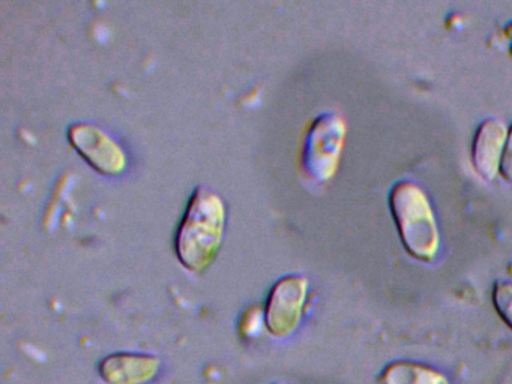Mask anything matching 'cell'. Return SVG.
<instances>
[{
  "label": "cell",
  "mask_w": 512,
  "mask_h": 384,
  "mask_svg": "<svg viewBox=\"0 0 512 384\" xmlns=\"http://www.w3.org/2000/svg\"><path fill=\"white\" fill-rule=\"evenodd\" d=\"M224 227L226 206L220 195L197 188L176 233V255L182 266L196 273L208 269L220 251Z\"/></svg>",
  "instance_id": "obj_1"
},
{
  "label": "cell",
  "mask_w": 512,
  "mask_h": 384,
  "mask_svg": "<svg viewBox=\"0 0 512 384\" xmlns=\"http://www.w3.org/2000/svg\"><path fill=\"white\" fill-rule=\"evenodd\" d=\"M389 207L406 251L424 263L433 261L439 252L440 234L424 189L410 180H400L389 192Z\"/></svg>",
  "instance_id": "obj_2"
},
{
  "label": "cell",
  "mask_w": 512,
  "mask_h": 384,
  "mask_svg": "<svg viewBox=\"0 0 512 384\" xmlns=\"http://www.w3.org/2000/svg\"><path fill=\"white\" fill-rule=\"evenodd\" d=\"M346 123L338 114L320 116L311 125L304 147V168L316 182L332 179L340 162Z\"/></svg>",
  "instance_id": "obj_3"
},
{
  "label": "cell",
  "mask_w": 512,
  "mask_h": 384,
  "mask_svg": "<svg viewBox=\"0 0 512 384\" xmlns=\"http://www.w3.org/2000/svg\"><path fill=\"white\" fill-rule=\"evenodd\" d=\"M308 281L304 276H284L269 291L265 306L266 329L275 338L292 335L304 314Z\"/></svg>",
  "instance_id": "obj_4"
},
{
  "label": "cell",
  "mask_w": 512,
  "mask_h": 384,
  "mask_svg": "<svg viewBox=\"0 0 512 384\" xmlns=\"http://www.w3.org/2000/svg\"><path fill=\"white\" fill-rule=\"evenodd\" d=\"M68 140L79 155L104 176H119L127 168L128 159L121 144L100 126L74 123L68 129Z\"/></svg>",
  "instance_id": "obj_5"
},
{
  "label": "cell",
  "mask_w": 512,
  "mask_h": 384,
  "mask_svg": "<svg viewBox=\"0 0 512 384\" xmlns=\"http://www.w3.org/2000/svg\"><path fill=\"white\" fill-rule=\"evenodd\" d=\"M161 369V360L152 354L115 353L104 357L98 372L106 384H149Z\"/></svg>",
  "instance_id": "obj_6"
},
{
  "label": "cell",
  "mask_w": 512,
  "mask_h": 384,
  "mask_svg": "<svg viewBox=\"0 0 512 384\" xmlns=\"http://www.w3.org/2000/svg\"><path fill=\"white\" fill-rule=\"evenodd\" d=\"M506 137L508 131L497 119L484 120L476 129L473 137L472 162L482 179L493 180L500 173Z\"/></svg>",
  "instance_id": "obj_7"
},
{
  "label": "cell",
  "mask_w": 512,
  "mask_h": 384,
  "mask_svg": "<svg viewBox=\"0 0 512 384\" xmlns=\"http://www.w3.org/2000/svg\"><path fill=\"white\" fill-rule=\"evenodd\" d=\"M382 384H449L448 377L431 366L415 362H394L383 369Z\"/></svg>",
  "instance_id": "obj_8"
},
{
  "label": "cell",
  "mask_w": 512,
  "mask_h": 384,
  "mask_svg": "<svg viewBox=\"0 0 512 384\" xmlns=\"http://www.w3.org/2000/svg\"><path fill=\"white\" fill-rule=\"evenodd\" d=\"M491 299L497 314L512 329V282H496Z\"/></svg>",
  "instance_id": "obj_9"
},
{
  "label": "cell",
  "mask_w": 512,
  "mask_h": 384,
  "mask_svg": "<svg viewBox=\"0 0 512 384\" xmlns=\"http://www.w3.org/2000/svg\"><path fill=\"white\" fill-rule=\"evenodd\" d=\"M263 326H266L265 311L260 306L253 305L242 314L239 332L244 338H256L262 332Z\"/></svg>",
  "instance_id": "obj_10"
},
{
  "label": "cell",
  "mask_w": 512,
  "mask_h": 384,
  "mask_svg": "<svg viewBox=\"0 0 512 384\" xmlns=\"http://www.w3.org/2000/svg\"><path fill=\"white\" fill-rule=\"evenodd\" d=\"M500 176L506 182H512V126L506 137L505 149H503L502 164H500Z\"/></svg>",
  "instance_id": "obj_11"
}]
</instances>
